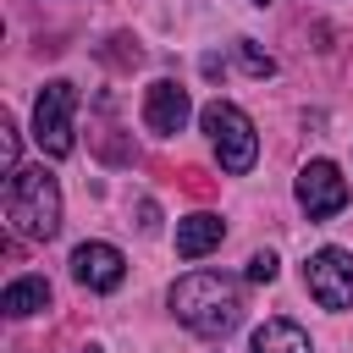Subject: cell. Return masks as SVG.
<instances>
[{"mask_svg":"<svg viewBox=\"0 0 353 353\" xmlns=\"http://www.w3.org/2000/svg\"><path fill=\"white\" fill-rule=\"evenodd\" d=\"M72 116H77V88L66 77L44 83L39 88V105H33V138L50 160H66L72 154Z\"/></svg>","mask_w":353,"mask_h":353,"instance_id":"obj_4","label":"cell"},{"mask_svg":"<svg viewBox=\"0 0 353 353\" xmlns=\"http://www.w3.org/2000/svg\"><path fill=\"white\" fill-rule=\"evenodd\" d=\"M298 204H303L309 221L342 215V204H347V176H342L331 160H309V165L298 171Z\"/></svg>","mask_w":353,"mask_h":353,"instance_id":"obj_6","label":"cell"},{"mask_svg":"<svg viewBox=\"0 0 353 353\" xmlns=\"http://www.w3.org/2000/svg\"><path fill=\"white\" fill-rule=\"evenodd\" d=\"M254 353H314L309 347V331L292 325V320H265L254 331Z\"/></svg>","mask_w":353,"mask_h":353,"instance_id":"obj_11","label":"cell"},{"mask_svg":"<svg viewBox=\"0 0 353 353\" xmlns=\"http://www.w3.org/2000/svg\"><path fill=\"white\" fill-rule=\"evenodd\" d=\"M237 61H243V72H248V77H270V72H276V61H270L254 39H237Z\"/></svg>","mask_w":353,"mask_h":353,"instance_id":"obj_12","label":"cell"},{"mask_svg":"<svg viewBox=\"0 0 353 353\" xmlns=\"http://www.w3.org/2000/svg\"><path fill=\"white\" fill-rule=\"evenodd\" d=\"M171 309H176V320H182L188 331H199V336H226V331H237V320H243V287H237L232 276H221V270H193V276H182V281L171 287Z\"/></svg>","mask_w":353,"mask_h":353,"instance_id":"obj_1","label":"cell"},{"mask_svg":"<svg viewBox=\"0 0 353 353\" xmlns=\"http://www.w3.org/2000/svg\"><path fill=\"white\" fill-rule=\"evenodd\" d=\"M6 226L17 237H33V243H50L61 232V188L44 165H22L17 176H6Z\"/></svg>","mask_w":353,"mask_h":353,"instance_id":"obj_2","label":"cell"},{"mask_svg":"<svg viewBox=\"0 0 353 353\" xmlns=\"http://www.w3.org/2000/svg\"><path fill=\"white\" fill-rule=\"evenodd\" d=\"M199 121H204V132H210V143H215V160H221V171H232V176H243L254 160H259V132H254V121L232 105V99H215V105H204L199 110Z\"/></svg>","mask_w":353,"mask_h":353,"instance_id":"obj_3","label":"cell"},{"mask_svg":"<svg viewBox=\"0 0 353 353\" xmlns=\"http://www.w3.org/2000/svg\"><path fill=\"white\" fill-rule=\"evenodd\" d=\"M72 276L88 292H116L121 276H127V259H121L116 243H77L72 248Z\"/></svg>","mask_w":353,"mask_h":353,"instance_id":"obj_7","label":"cell"},{"mask_svg":"<svg viewBox=\"0 0 353 353\" xmlns=\"http://www.w3.org/2000/svg\"><path fill=\"white\" fill-rule=\"evenodd\" d=\"M221 237H226V221L210 215V210L176 221V254H182V259H204L210 248H221Z\"/></svg>","mask_w":353,"mask_h":353,"instance_id":"obj_9","label":"cell"},{"mask_svg":"<svg viewBox=\"0 0 353 353\" xmlns=\"http://www.w3.org/2000/svg\"><path fill=\"white\" fill-rule=\"evenodd\" d=\"M0 309H6L11 320H28V314L50 309V281H44V276H17V281L0 292Z\"/></svg>","mask_w":353,"mask_h":353,"instance_id":"obj_10","label":"cell"},{"mask_svg":"<svg viewBox=\"0 0 353 353\" xmlns=\"http://www.w3.org/2000/svg\"><path fill=\"white\" fill-rule=\"evenodd\" d=\"M248 6H270V0H248Z\"/></svg>","mask_w":353,"mask_h":353,"instance_id":"obj_15","label":"cell"},{"mask_svg":"<svg viewBox=\"0 0 353 353\" xmlns=\"http://www.w3.org/2000/svg\"><path fill=\"white\" fill-rule=\"evenodd\" d=\"M188 116H193V99H188V88H182V83L160 77V83H149V88H143V127H149V132L171 138V132H182V127H188Z\"/></svg>","mask_w":353,"mask_h":353,"instance_id":"obj_8","label":"cell"},{"mask_svg":"<svg viewBox=\"0 0 353 353\" xmlns=\"http://www.w3.org/2000/svg\"><path fill=\"white\" fill-rule=\"evenodd\" d=\"M248 281H259V287L276 281V254H270V248H259V254L248 259Z\"/></svg>","mask_w":353,"mask_h":353,"instance_id":"obj_14","label":"cell"},{"mask_svg":"<svg viewBox=\"0 0 353 353\" xmlns=\"http://www.w3.org/2000/svg\"><path fill=\"white\" fill-rule=\"evenodd\" d=\"M0 165H6V176L22 171V160H17V121H11V116L0 121Z\"/></svg>","mask_w":353,"mask_h":353,"instance_id":"obj_13","label":"cell"},{"mask_svg":"<svg viewBox=\"0 0 353 353\" xmlns=\"http://www.w3.org/2000/svg\"><path fill=\"white\" fill-rule=\"evenodd\" d=\"M303 281H309V298H314L320 309H353V254H347V248H320V254H309Z\"/></svg>","mask_w":353,"mask_h":353,"instance_id":"obj_5","label":"cell"}]
</instances>
